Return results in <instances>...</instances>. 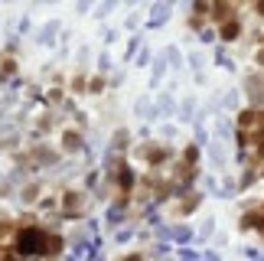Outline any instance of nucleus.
<instances>
[{
    "instance_id": "nucleus-1",
    "label": "nucleus",
    "mask_w": 264,
    "mask_h": 261,
    "mask_svg": "<svg viewBox=\"0 0 264 261\" xmlns=\"http://www.w3.org/2000/svg\"><path fill=\"white\" fill-rule=\"evenodd\" d=\"M39 248H42V232H36V229L20 232V251H23V255H30V251H39Z\"/></svg>"
},
{
    "instance_id": "nucleus-2",
    "label": "nucleus",
    "mask_w": 264,
    "mask_h": 261,
    "mask_svg": "<svg viewBox=\"0 0 264 261\" xmlns=\"http://www.w3.org/2000/svg\"><path fill=\"white\" fill-rule=\"evenodd\" d=\"M222 36H225V39H235V36H238V23H225L222 26Z\"/></svg>"
},
{
    "instance_id": "nucleus-3",
    "label": "nucleus",
    "mask_w": 264,
    "mask_h": 261,
    "mask_svg": "<svg viewBox=\"0 0 264 261\" xmlns=\"http://www.w3.org/2000/svg\"><path fill=\"white\" fill-rule=\"evenodd\" d=\"M261 13H264V4H261Z\"/></svg>"
},
{
    "instance_id": "nucleus-4",
    "label": "nucleus",
    "mask_w": 264,
    "mask_h": 261,
    "mask_svg": "<svg viewBox=\"0 0 264 261\" xmlns=\"http://www.w3.org/2000/svg\"><path fill=\"white\" fill-rule=\"evenodd\" d=\"M7 261H13V258H7Z\"/></svg>"
}]
</instances>
